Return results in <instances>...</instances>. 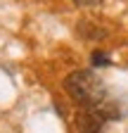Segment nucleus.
Masks as SVG:
<instances>
[{"mask_svg": "<svg viewBox=\"0 0 128 133\" xmlns=\"http://www.w3.org/2000/svg\"><path fill=\"white\" fill-rule=\"evenodd\" d=\"M90 64L93 66H109L111 64V57L107 52H102V50H95V52L90 55Z\"/></svg>", "mask_w": 128, "mask_h": 133, "instance_id": "20e7f679", "label": "nucleus"}, {"mask_svg": "<svg viewBox=\"0 0 128 133\" xmlns=\"http://www.w3.org/2000/svg\"><path fill=\"white\" fill-rule=\"evenodd\" d=\"M76 31H78V36H83L88 41H102V38H107V29L93 24V22H78Z\"/></svg>", "mask_w": 128, "mask_h": 133, "instance_id": "7ed1b4c3", "label": "nucleus"}, {"mask_svg": "<svg viewBox=\"0 0 128 133\" xmlns=\"http://www.w3.org/2000/svg\"><path fill=\"white\" fill-rule=\"evenodd\" d=\"M71 3L78 7H93V5H100V0H71Z\"/></svg>", "mask_w": 128, "mask_h": 133, "instance_id": "39448f33", "label": "nucleus"}, {"mask_svg": "<svg viewBox=\"0 0 128 133\" xmlns=\"http://www.w3.org/2000/svg\"><path fill=\"white\" fill-rule=\"evenodd\" d=\"M62 86L67 90V95L81 107H95L107 100V88H104L102 78L90 69H78V71L67 74Z\"/></svg>", "mask_w": 128, "mask_h": 133, "instance_id": "f257e3e1", "label": "nucleus"}, {"mask_svg": "<svg viewBox=\"0 0 128 133\" xmlns=\"http://www.w3.org/2000/svg\"><path fill=\"white\" fill-rule=\"evenodd\" d=\"M76 131L78 133H104V124L107 119L93 107H81V112L76 114Z\"/></svg>", "mask_w": 128, "mask_h": 133, "instance_id": "f03ea898", "label": "nucleus"}]
</instances>
